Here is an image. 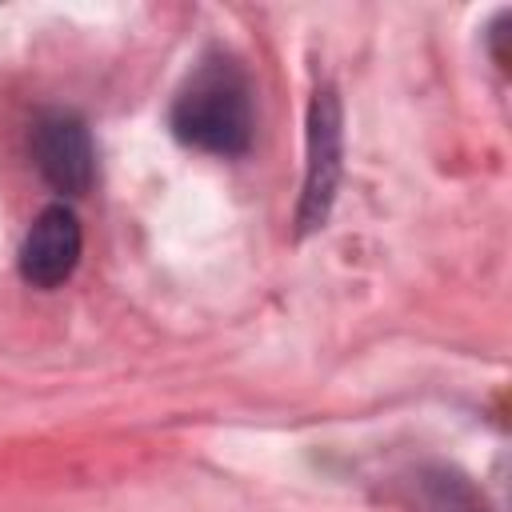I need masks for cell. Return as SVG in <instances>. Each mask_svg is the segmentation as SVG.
Returning a JSON list of instances; mask_svg holds the SVG:
<instances>
[{"instance_id": "obj_3", "label": "cell", "mask_w": 512, "mask_h": 512, "mask_svg": "<svg viewBox=\"0 0 512 512\" xmlns=\"http://www.w3.org/2000/svg\"><path fill=\"white\" fill-rule=\"evenodd\" d=\"M32 160L40 176L68 196L88 192L96 176V156H92V136L80 116L72 112H44L32 124Z\"/></svg>"}, {"instance_id": "obj_4", "label": "cell", "mask_w": 512, "mask_h": 512, "mask_svg": "<svg viewBox=\"0 0 512 512\" xmlns=\"http://www.w3.org/2000/svg\"><path fill=\"white\" fill-rule=\"evenodd\" d=\"M80 248H84V232L76 212L64 204H52L32 220L20 244V276L32 288H56L76 272Z\"/></svg>"}, {"instance_id": "obj_1", "label": "cell", "mask_w": 512, "mask_h": 512, "mask_svg": "<svg viewBox=\"0 0 512 512\" xmlns=\"http://www.w3.org/2000/svg\"><path fill=\"white\" fill-rule=\"evenodd\" d=\"M172 132L212 156H240L252 144L248 80L228 64H204L172 104Z\"/></svg>"}, {"instance_id": "obj_2", "label": "cell", "mask_w": 512, "mask_h": 512, "mask_svg": "<svg viewBox=\"0 0 512 512\" xmlns=\"http://www.w3.org/2000/svg\"><path fill=\"white\" fill-rule=\"evenodd\" d=\"M340 100L324 84L308 108V168H304V196H300V232H312L328 220L336 184H340Z\"/></svg>"}]
</instances>
